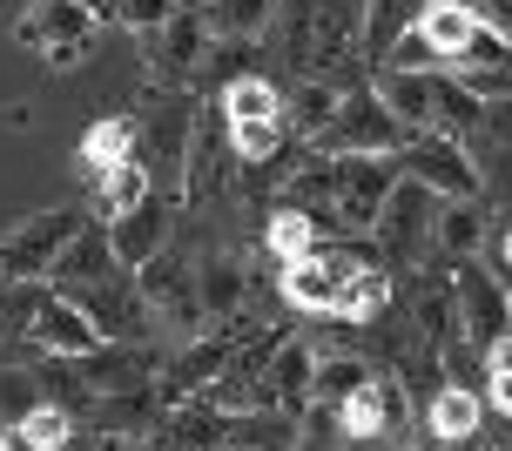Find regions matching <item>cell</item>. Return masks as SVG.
Wrapping results in <instances>:
<instances>
[{
  "instance_id": "cell-45",
  "label": "cell",
  "mask_w": 512,
  "mask_h": 451,
  "mask_svg": "<svg viewBox=\"0 0 512 451\" xmlns=\"http://www.w3.org/2000/svg\"><path fill=\"white\" fill-rule=\"evenodd\" d=\"M492 256H499V270H506V283H512V223L492 236Z\"/></svg>"
},
{
  "instance_id": "cell-10",
  "label": "cell",
  "mask_w": 512,
  "mask_h": 451,
  "mask_svg": "<svg viewBox=\"0 0 512 451\" xmlns=\"http://www.w3.org/2000/svg\"><path fill=\"white\" fill-rule=\"evenodd\" d=\"M209 21L203 14H169V21L149 34V75L155 88H189V81L203 75V61H209Z\"/></svg>"
},
{
  "instance_id": "cell-3",
  "label": "cell",
  "mask_w": 512,
  "mask_h": 451,
  "mask_svg": "<svg viewBox=\"0 0 512 451\" xmlns=\"http://www.w3.org/2000/svg\"><path fill=\"white\" fill-rule=\"evenodd\" d=\"M438 209H445V196L398 176V189H391V202H384V216H378V243L391 250L398 270H425L438 256Z\"/></svg>"
},
{
  "instance_id": "cell-17",
  "label": "cell",
  "mask_w": 512,
  "mask_h": 451,
  "mask_svg": "<svg viewBox=\"0 0 512 451\" xmlns=\"http://www.w3.org/2000/svg\"><path fill=\"white\" fill-rule=\"evenodd\" d=\"M411 27H418V34L438 48V61H445V68H459L465 54H472V41H479V27H486V21L472 14V0H425Z\"/></svg>"
},
{
  "instance_id": "cell-32",
  "label": "cell",
  "mask_w": 512,
  "mask_h": 451,
  "mask_svg": "<svg viewBox=\"0 0 512 451\" xmlns=\"http://www.w3.org/2000/svg\"><path fill=\"white\" fill-rule=\"evenodd\" d=\"M216 108L230 122H263V115H283V95H277V81H263V75H230Z\"/></svg>"
},
{
  "instance_id": "cell-11",
  "label": "cell",
  "mask_w": 512,
  "mask_h": 451,
  "mask_svg": "<svg viewBox=\"0 0 512 451\" xmlns=\"http://www.w3.org/2000/svg\"><path fill=\"white\" fill-rule=\"evenodd\" d=\"M445 68H378L371 88L384 95V108L411 128V135H438V115H445Z\"/></svg>"
},
{
  "instance_id": "cell-25",
  "label": "cell",
  "mask_w": 512,
  "mask_h": 451,
  "mask_svg": "<svg viewBox=\"0 0 512 451\" xmlns=\"http://www.w3.org/2000/svg\"><path fill=\"white\" fill-rule=\"evenodd\" d=\"M337 108H344V88L310 75V81H297V95L283 101V122H290V135H297V142H317V135L337 122Z\"/></svg>"
},
{
  "instance_id": "cell-7",
  "label": "cell",
  "mask_w": 512,
  "mask_h": 451,
  "mask_svg": "<svg viewBox=\"0 0 512 451\" xmlns=\"http://www.w3.org/2000/svg\"><path fill=\"white\" fill-rule=\"evenodd\" d=\"M81 223H88V209H81V202H61V209L27 216V223L0 243V276H54L61 250L81 236Z\"/></svg>"
},
{
  "instance_id": "cell-9",
  "label": "cell",
  "mask_w": 512,
  "mask_h": 451,
  "mask_svg": "<svg viewBox=\"0 0 512 451\" xmlns=\"http://www.w3.org/2000/svg\"><path fill=\"white\" fill-rule=\"evenodd\" d=\"M68 297L102 324L108 344H149V324H162L149 310V297H142L135 270H115V276H102V283H88V290H68Z\"/></svg>"
},
{
  "instance_id": "cell-23",
  "label": "cell",
  "mask_w": 512,
  "mask_h": 451,
  "mask_svg": "<svg viewBox=\"0 0 512 451\" xmlns=\"http://www.w3.org/2000/svg\"><path fill=\"white\" fill-rule=\"evenodd\" d=\"M479 418H486V398L472 391V384H438L432 391V404H425V425L445 438V445L459 451L472 431H479Z\"/></svg>"
},
{
  "instance_id": "cell-33",
  "label": "cell",
  "mask_w": 512,
  "mask_h": 451,
  "mask_svg": "<svg viewBox=\"0 0 512 451\" xmlns=\"http://www.w3.org/2000/svg\"><path fill=\"white\" fill-rule=\"evenodd\" d=\"M371 384V364H364L358 351H337V357H317V391H310V404H344L351 391H364Z\"/></svg>"
},
{
  "instance_id": "cell-30",
  "label": "cell",
  "mask_w": 512,
  "mask_h": 451,
  "mask_svg": "<svg viewBox=\"0 0 512 451\" xmlns=\"http://www.w3.org/2000/svg\"><path fill=\"white\" fill-rule=\"evenodd\" d=\"M230 122V115H223ZM283 142H290V122L283 115H263V122H230V149L243 169H270L283 155Z\"/></svg>"
},
{
  "instance_id": "cell-6",
  "label": "cell",
  "mask_w": 512,
  "mask_h": 451,
  "mask_svg": "<svg viewBox=\"0 0 512 451\" xmlns=\"http://www.w3.org/2000/svg\"><path fill=\"white\" fill-rule=\"evenodd\" d=\"M452 303H459V330L465 344L486 357L492 337H506L512 330V290L506 276L492 270V263H479V256H459L452 263Z\"/></svg>"
},
{
  "instance_id": "cell-27",
  "label": "cell",
  "mask_w": 512,
  "mask_h": 451,
  "mask_svg": "<svg viewBox=\"0 0 512 451\" xmlns=\"http://www.w3.org/2000/svg\"><path fill=\"white\" fill-rule=\"evenodd\" d=\"M486 209H479V196L472 202H445L438 209V256L445 263H459V256H479V243H486Z\"/></svg>"
},
{
  "instance_id": "cell-39",
  "label": "cell",
  "mask_w": 512,
  "mask_h": 451,
  "mask_svg": "<svg viewBox=\"0 0 512 451\" xmlns=\"http://www.w3.org/2000/svg\"><path fill=\"white\" fill-rule=\"evenodd\" d=\"M169 14H176V0H122V7H115V21H122L128 34H155Z\"/></svg>"
},
{
  "instance_id": "cell-42",
  "label": "cell",
  "mask_w": 512,
  "mask_h": 451,
  "mask_svg": "<svg viewBox=\"0 0 512 451\" xmlns=\"http://www.w3.org/2000/svg\"><path fill=\"white\" fill-rule=\"evenodd\" d=\"M0 451H48L34 438V425H0Z\"/></svg>"
},
{
  "instance_id": "cell-13",
  "label": "cell",
  "mask_w": 512,
  "mask_h": 451,
  "mask_svg": "<svg viewBox=\"0 0 512 451\" xmlns=\"http://www.w3.org/2000/svg\"><path fill=\"white\" fill-rule=\"evenodd\" d=\"M88 398H128V391H149L155 384V357L142 344H102L95 357H68Z\"/></svg>"
},
{
  "instance_id": "cell-5",
  "label": "cell",
  "mask_w": 512,
  "mask_h": 451,
  "mask_svg": "<svg viewBox=\"0 0 512 451\" xmlns=\"http://www.w3.org/2000/svg\"><path fill=\"white\" fill-rule=\"evenodd\" d=\"M398 169H405L411 182H425L432 196H445V202H472L486 189L479 149L459 142V135H411L405 149H398Z\"/></svg>"
},
{
  "instance_id": "cell-40",
  "label": "cell",
  "mask_w": 512,
  "mask_h": 451,
  "mask_svg": "<svg viewBox=\"0 0 512 451\" xmlns=\"http://www.w3.org/2000/svg\"><path fill=\"white\" fill-rule=\"evenodd\" d=\"M472 14H479V21H486L492 34L512 48V0H472Z\"/></svg>"
},
{
  "instance_id": "cell-24",
  "label": "cell",
  "mask_w": 512,
  "mask_h": 451,
  "mask_svg": "<svg viewBox=\"0 0 512 451\" xmlns=\"http://www.w3.org/2000/svg\"><path fill=\"white\" fill-rule=\"evenodd\" d=\"M203 310L216 317V324H236V310H243V297H250V270H243V256L216 250L203 256Z\"/></svg>"
},
{
  "instance_id": "cell-38",
  "label": "cell",
  "mask_w": 512,
  "mask_h": 451,
  "mask_svg": "<svg viewBox=\"0 0 512 451\" xmlns=\"http://www.w3.org/2000/svg\"><path fill=\"white\" fill-rule=\"evenodd\" d=\"M378 68H445V61H438V48L425 41V34H418V27H405V34L391 41V54H384Z\"/></svg>"
},
{
  "instance_id": "cell-36",
  "label": "cell",
  "mask_w": 512,
  "mask_h": 451,
  "mask_svg": "<svg viewBox=\"0 0 512 451\" xmlns=\"http://www.w3.org/2000/svg\"><path fill=\"white\" fill-rule=\"evenodd\" d=\"M472 149H492V155H506V149H512V95L486 101V115H479V135H472Z\"/></svg>"
},
{
  "instance_id": "cell-12",
  "label": "cell",
  "mask_w": 512,
  "mask_h": 451,
  "mask_svg": "<svg viewBox=\"0 0 512 451\" xmlns=\"http://www.w3.org/2000/svg\"><path fill=\"white\" fill-rule=\"evenodd\" d=\"M135 283H142V297H149V310L162 317V324H203V276L189 270V263H176V250H162L155 263H142L135 270Z\"/></svg>"
},
{
  "instance_id": "cell-44",
  "label": "cell",
  "mask_w": 512,
  "mask_h": 451,
  "mask_svg": "<svg viewBox=\"0 0 512 451\" xmlns=\"http://www.w3.org/2000/svg\"><path fill=\"white\" fill-rule=\"evenodd\" d=\"M95 451H162V445H155V438H115V431H108V438H95Z\"/></svg>"
},
{
  "instance_id": "cell-4",
  "label": "cell",
  "mask_w": 512,
  "mask_h": 451,
  "mask_svg": "<svg viewBox=\"0 0 512 451\" xmlns=\"http://www.w3.org/2000/svg\"><path fill=\"white\" fill-rule=\"evenodd\" d=\"M411 142V128L384 108L378 88H344V108H337V122L310 142L317 155H398Z\"/></svg>"
},
{
  "instance_id": "cell-15",
  "label": "cell",
  "mask_w": 512,
  "mask_h": 451,
  "mask_svg": "<svg viewBox=\"0 0 512 451\" xmlns=\"http://www.w3.org/2000/svg\"><path fill=\"white\" fill-rule=\"evenodd\" d=\"M344 283H351V276L337 270L324 250H310V256H297V263H283V276H277L283 303H290V310H304V317H337Z\"/></svg>"
},
{
  "instance_id": "cell-47",
  "label": "cell",
  "mask_w": 512,
  "mask_h": 451,
  "mask_svg": "<svg viewBox=\"0 0 512 451\" xmlns=\"http://www.w3.org/2000/svg\"><path fill=\"white\" fill-rule=\"evenodd\" d=\"M7 7H14V0H0V21H7Z\"/></svg>"
},
{
  "instance_id": "cell-20",
  "label": "cell",
  "mask_w": 512,
  "mask_h": 451,
  "mask_svg": "<svg viewBox=\"0 0 512 451\" xmlns=\"http://www.w3.org/2000/svg\"><path fill=\"white\" fill-rule=\"evenodd\" d=\"M263 391H270V404H277V411H290V418H297V411L310 404V391H317V351L283 337L277 357H270V371H263Z\"/></svg>"
},
{
  "instance_id": "cell-34",
  "label": "cell",
  "mask_w": 512,
  "mask_h": 451,
  "mask_svg": "<svg viewBox=\"0 0 512 451\" xmlns=\"http://www.w3.org/2000/svg\"><path fill=\"white\" fill-rule=\"evenodd\" d=\"M405 7H411V0H364V34H358V48L371 54V61H384V54H391V41L411 27ZM418 7H425V0H418Z\"/></svg>"
},
{
  "instance_id": "cell-37",
  "label": "cell",
  "mask_w": 512,
  "mask_h": 451,
  "mask_svg": "<svg viewBox=\"0 0 512 451\" xmlns=\"http://www.w3.org/2000/svg\"><path fill=\"white\" fill-rule=\"evenodd\" d=\"M21 425H34V438H41V445L48 451H61V445H75V411H68V404H41V411H34V418H21Z\"/></svg>"
},
{
  "instance_id": "cell-8",
  "label": "cell",
  "mask_w": 512,
  "mask_h": 451,
  "mask_svg": "<svg viewBox=\"0 0 512 451\" xmlns=\"http://www.w3.org/2000/svg\"><path fill=\"white\" fill-rule=\"evenodd\" d=\"M196 101L189 88H155L149 108H142V122H135V149L142 162H162V169H176L182 182V162H189V142H196Z\"/></svg>"
},
{
  "instance_id": "cell-41",
  "label": "cell",
  "mask_w": 512,
  "mask_h": 451,
  "mask_svg": "<svg viewBox=\"0 0 512 451\" xmlns=\"http://www.w3.org/2000/svg\"><path fill=\"white\" fill-rule=\"evenodd\" d=\"M486 377H512V330L486 344Z\"/></svg>"
},
{
  "instance_id": "cell-16",
  "label": "cell",
  "mask_w": 512,
  "mask_h": 451,
  "mask_svg": "<svg viewBox=\"0 0 512 451\" xmlns=\"http://www.w3.org/2000/svg\"><path fill=\"white\" fill-rule=\"evenodd\" d=\"M162 451H223L230 445V411H216V404L196 391V398L169 404V418H162Z\"/></svg>"
},
{
  "instance_id": "cell-26",
  "label": "cell",
  "mask_w": 512,
  "mask_h": 451,
  "mask_svg": "<svg viewBox=\"0 0 512 451\" xmlns=\"http://www.w3.org/2000/svg\"><path fill=\"white\" fill-rule=\"evenodd\" d=\"M263 243H270V256H277V263H297V256H310L317 243H324V229H317V216H310V209L277 202V209H270V229H263Z\"/></svg>"
},
{
  "instance_id": "cell-35",
  "label": "cell",
  "mask_w": 512,
  "mask_h": 451,
  "mask_svg": "<svg viewBox=\"0 0 512 451\" xmlns=\"http://www.w3.org/2000/svg\"><path fill=\"white\" fill-rule=\"evenodd\" d=\"M41 377L34 371H0V425H21V418H34L41 411Z\"/></svg>"
},
{
  "instance_id": "cell-21",
  "label": "cell",
  "mask_w": 512,
  "mask_h": 451,
  "mask_svg": "<svg viewBox=\"0 0 512 451\" xmlns=\"http://www.w3.org/2000/svg\"><path fill=\"white\" fill-rule=\"evenodd\" d=\"M155 196V182H149V162H142V149L128 155V162H115V169H102L95 176V223H122L128 209H142V202Z\"/></svg>"
},
{
  "instance_id": "cell-48",
  "label": "cell",
  "mask_w": 512,
  "mask_h": 451,
  "mask_svg": "<svg viewBox=\"0 0 512 451\" xmlns=\"http://www.w3.org/2000/svg\"><path fill=\"white\" fill-rule=\"evenodd\" d=\"M196 7H203V0H196Z\"/></svg>"
},
{
  "instance_id": "cell-2",
  "label": "cell",
  "mask_w": 512,
  "mask_h": 451,
  "mask_svg": "<svg viewBox=\"0 0 512 451\" xmlns=\"http://www.w3.org/2000/svg\"><path fill=\"white\" fill-rule=\"evenodd\" d=\"M27 48L41 54L48 68H75L95 54V34H102V14L88 7V0H34L21 21H14Z\"/></svg>"
},
{
  "instance_id": "cell-31",
  "label": "cell",
  "mask_w": 512,
  "mask_h": 451,
  "mask_svg": "<svg viewBox=\"0 0 512 451\" xmlns=\"http://www.w3.org/2000/svg\"><path fill=\"white\" fill-rule=\"evenodd\" d=\"M391 303H398V283H391V270H364V276H351V283H344L337 317H344V324H378Z\"/></svg>"
},
{
  "instance_id": "cell-18",
  "label": "cell",
  "mask_w": 512,
  "mask_h": 451,
  "mask_svg": "<svg viewBox=\"0 0 512 451\" xmlns=\"http://www.w3.org/2000/svg\"><path fill=\"white\" fill-rule=\"evenodd\" d=\"M34 344H41L48 357H95L108 337H102V324H95V317H88V310H81V303L61 290V297L48 303L41 330H34Z\"/></svg>"
},
{
  "instance_id": "cell-28",
  "label": "cell",
  "mask_w": 512,
  "mask_h": 451,
  "mask_svg": "<svg viewBox=\"0 0 512 451\" xmlns=\"http://www.w3.org/2000/svg\"><path fill=\"white\" fill-rule=\"evenodd\" d=\"M128 155H135V122H128V115H102V122L81 135L75 162L88 169V176H102V169H115V162H128Z\"/></svg>"
},
{
  "instance_id": "cell-43",
  "label": "cell",
  "mask_w": 512,
  "mask_h": 451,
  "mask_svg": "<svg viewBox=\"0 0 512 451\" xmlns=\"http://www.w3.org/2000/svg\"><path fill=\"white\" fill-rule=\"evenodd\" d=\"M486 404L499 418H512V377H486Z\"/></svg>"
},
{
  "instance_id": "cell-1",
  "label": "cell",
  "mask_w": 512,
  "mask_h": 451,
  "mask_svg": "<svg viewBox=\"0 0 512 451\" xmlns=\"http://www.w3.org/2000/svg\"><path fill=\"white\" fill-rule=\"evenodd\" d=\"M337 189H331V223L344 236H378V216L398 189V155H331Z\"/></svg>"
},
{
  "instance_id": "cell-14",
  "label": "cell",
  "mask_w": 512,
  "mask_h": 451,
  "mask_svg": "<svg viewBox=\"0 0 512 451\" xmlns=\"http://www.w3.org/2000/svg\"><path fill=\"white\" fill-rule=\"evenodd\" d=\"M108 236H115L122 270H142V263H155V256L176 243V202H169V196H149L142 209H128L122 223H108Z\"/></svg>"
},
{
  "instance_id": "cell-46",
  "label": "cell",
  "mask_w": 512,
  "mask_h": 451,
  "mask_svg": "<svg viewBox=\"0 0 512 451\" xmlns=\"http://www.w3.org/2000/svg\"><path fill=\"white\" fill-rule=\"evenodd\" d=\"M88 7H95V14H115V7H122V0H88Z\"/></svg>"
},
{
  "instance_id": "cell-19",
  "label": "cell",
  "mask_w": 512,
  "mask_h": 451,
  "mask_svg": "<svg viewBox=\"0 0 512 451\" xmlns=\"http://www.w3.org/2000/svg\"><path fill=\"white\" fill-rule=\"evenodd\" d=\"M122 270V256H115V236H108V223H81V236L61 250V263H54V283L61 290H88V283H102V276Z\"/></svg>"
},
{
  "instance_id": "cell-22",
  "label": "cell",
  "mask_w": 512,
  "mask_h": 451,
  "mask_svg": "<svg viewBox=\"0 0 512 451\" xmlns=\"http://www.w3.org/2000/svg\"><path fill=\"white\" fill-rule=\"evenodd\" d=\"M54 297H61L54 276H7L0 283V337H34Z\"/></svg>"
},
{
  "instance_id": "cell-29",
  "label": "cell",
  "mask_w": 512,
  "mask_h": 451,
  "mask_svg": "<svg viewBox=\"0 0 512 451\" xmlns=\"http://www.w3.org/2000/svg\"><path fill=\"white\" fill-rule=\"evenodd\" d=\"M277 14V0H203V21L216 41H256Z\"/></svg>"
}]
</instances>
